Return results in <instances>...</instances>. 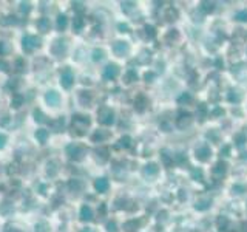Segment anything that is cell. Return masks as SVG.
Listing matches in <instances>:
<instances>
[{
    "label": "cell",
    "instance_id": "obj_1",
    "mask_svg": "<svg viewBox=\"0 0 247 232\" xmlns=\"http://www.w3.org/2000/svg\"><path fill=\"white\" fill-rule=\"evenodd\" d=\"M97 116H99V122L104 124V125H111L114 122V113L110 108H107V107L100 108L97 111Z\"/></svg>",
    "mask_w": 247,
    "mask_h": 232
},
{
    "label": "cell",
    "instance_id": "obj_2",
    "mask_svg": "<svg viewBox=\"0 0 247 232\" xmlns=\"http://www.w3.org/2000/svg\"><path fill=\"white\" fill-rule=\"evenodd\" d=\"M67 153L70 155V158L79 161V159H82L83 155H85V149L81 147V145H76V144H70L67 147Z\"/></svg>",
    "mask_w": 247,
    "mask_h": 232
},
{
    "label": "cell",
    "instance_id": "obj_3",
    "mask_svg": "<svg viewBox=\"0 0 247 232\" xmlns=\"http://www.w3.org/2000/svg\"><path fill=\"white\" fill-rule=\"evenodd\" d=\"M73 125L81 130L79 133H83V129H86L90 125V118L88 116H83V115H74L73 116Z\"/></svg>",
    "mask_w": 247,
    "mask_h": 232
},
{
    "label": "cell",
    "instance_id": "obj_4",
    "mask_svg": "<svg viewBox=\"0 0 247 232\" xmlns=\"http://www.w3.org/2000/svg\"><path fill=\"white\" fill-rule=\"evenodd\" d=\"M23 50L25 51H33V48H36V46H40V37H36V36H25L23 37Z\"/></svg>",
    "mask_w": 247,
    "mask_h": 232
},
{
    "label": "cell",
    "instance_id": "obj_5",
    "mask_svg": "<svg viewBox=\"0 0 247 232\" xmlns=\"http://www.w3.org/2000/svg\"><path fill=\"white\" fill-rule=\"evenodd\" d=\"M118 74H119V67H118L116 64H110V65H107L105 70H104V78L108 79V81L116 79Z\"/></svg>",
    "mask_w": 247,
    "mask_h": 232
},
{
    "label": "cell",
    "instance_id": "obj_6",
    "mask_svg": "<svg viewBox=\"0 0 247 232\" xmlns=\"http://www.w3.org/2000/svg\"><path fill=\"white\" fill-rule=\"evenodd\" d=\"M73 81H74V78H73V73L70 70H65L60 74V84H62L63 88H70L73 85Z\"/></svg>",
    "mask_w": 247,
    "mask_h": 232
},
{
    "label": "cell",
    "instance_id": "obj_7",
    "mask_svg": "<svg viewBox=\"0 0 247 232\" xmlns=\"http://www.w3.org/2000/svg\"><path fill=\"white\" fill-rule=\"evenodd\" d=\"M210 155H212V152H210V147L208 145H199L198 149H196V158L199 159V161H207L208 158H210Z\"/></svg>",
    "mask_w": 247,
    "mask_h": 232
},
{
    "label": "cell",
    "instance_id": "obj_8",
    "mask_svg": "<svg viewBox=\"0 0 247 232\" xmlns=\"http://www.w3.org/2000/svg\"><path fill=\"white\" fill-rule=\"evenodd\" d=\"M51 51H53V54H56V56H62L65 51H67V44L63 42V40H56L53 46H51Z\"/></svg>",
    "mask_w": 247,
    "mask_h": 232
},
{
    "label": "cell",
    "instance_id": "obj_9",
    "mask_svg": "<svg viewBox=\"0 0 247 232\" xmlns=\"http://www.w3.org/2000/svg\"><path fill=\"white\" fill-rule=\"evenodd\" d=\"M36 26H37V30H39V31L46 33V31H49V28H51V22H49V19H48V17H42V19L37 20Z\"/></svg>",
    "mask_w": 247,
    "mask_h": 232
},
{
    "label": "cell",
    "instance_id": "obj_10",
    "mask_svg": "<svg viewBox=\"0 0 247 232\" xmlns=\"http://www.w3.org/2000/svg\"><path fill=\"white\" fill-rule=\"evenodd\" d=\"M45 101H46L51 107H56V105L59 104V101H60V96H59V93H56V92H48L46 96H45Z\"/></svg>",
    "mask_w": 247,
    "mask_h": 232
},
{
    "label": "cell",
    "instance_id": "obj_11",
    "mask_svg": "<svg viewBox=\"0 0 247 232\" xmlns=\"http://www.w3.org/2000/svg\"><path fill=\"white\" fill-rule=\"evenodd\" d=\"M113 50H114V53L118 54V56H124V54H127L128 53V44L127 42H116L114 46H113Z\"/></svg>",
    "mask_w": 247,
    "mask_h": 232
},
{
    "label": "cell",
    "instance_id": "obj_12",
    "mask_svg": "<svg viewBox=\"0 0 247 232\" xmlns=\"http://www.w3.org/2000/svg\"><path fill=\"white\" fill-rule=\"evenodd\" d=\"M94 187L97 192H107L108 190V180L107 178H99L94 181Z\"/></svg>",
    "mask_w": 247,
    "mask_h": 232
},
{
    "label": "cell",
    "instance_id": "obj_13",
    "mask_svg": "<svg viewBox=\"0 0 247 232\" xmlns=\"http://www.w3.org/2000/svg\"><path fill=\"white\" fill-rule=\"evenodd\" d=\"M81 218H82L83 221H90L91 218H93V211H91V207L90 206H82V209H81Z\"/></svg>",
    "mask_w": 247,
    "mask_h": 232
},
{
    "label": "cell",
    "instance_id": "obj_14",
    "mask_svg": "<svg viewBox=\"0 0 247 232\" xmlns=\"http://www.w3.org/2000/svg\"><path fill=\"white\" fill-rule=\"evenodd\" d=\"M12 212H14V206H12L9 201H3V203L0 204V214L9 215V214H12Z\"/></svg>",
    "mask_w": 247,
    "mask_h": 232
},
{
    "label": "cell",
    "instance_id": "obj_15",
    "mask_svg": "<svg viewBox=\"0 0 247 232\" xmlns=\"http://www.w3.org/2000/svg\"><path fill=\"white\" fill-rule=\"evenodd\" d=\"M49 124H51V127H53L54 132H60L62 127H63V124H65V119H63V118H59V119H56V121H51Z\"/></svg>",
    "mask_w": 247,
    "mask_h": 232
},
{
    "label": "cell",
    "instance_id": "obj_16",
    "mask_svg": "<svg viewBox=\"0 0 247 232\" xmlns=\"http://www.w3.org/2000/svg\"><path fill=\"white\" fill-rule=\"evenodd\" d=\"M226 163H218L215 167H213V173L216 175V177H221V175H224L226 173Z\"/></svg>",
    "mask_w": 247,
    "mask_h": 232
},
{
    "label": "cell",
    "instance_id": "obj_17",
    "mask_svg": "<svg viewBox=\"0 0 247 232\" xmlns=\"http://www.w3.org/2000/svg\"><path fill=\"white\" fill-rule=\"evenodd\" d=\"M11 104H12V107H14V108H19V107L23 104V96H22V94H19V93H16V94L12 96Z\"/></svg>",
    "mask_w": 247,
    "mask_h": 232
},
{
    "label": "cell",
    "instance_id": "obj_18",
    "mask_svg": "<svg viewBox=\"0 0 247 232\" xmlns=\"http://www.w3.org/2000/svg\"><path fill=\"white\" fill-rule=\"evenodd\" d=\"M83 25H85V22H83L82 17H76V19H74V22H73V30L79 33V31H82Z\"/></svg>",
    "mask_w": 247,
    "mask_h": 232
},
{
    "label": "cell",
    "instance_id": "obj_19",
    "mask_svg": "<svg viewBox=\"0 0 247 232\" xmlns=\"http://www.w3.org/2000/svg\"><path fill=\"white\" fill-rule=\"evenodd\" d=\"M144 173L145 175H156L158 173V166L156 164H147L145 169H144Z\"/></svg>",
    "mask_w": 247,
    "mask_h": 232
},
{
    "label": "cell",
    "instance_id": "obj_20",
    "mask_svg": "<svg viewBox=\"0 0 247 232\" xmlns=\"http://www.w3.org/2000/svg\"><path fill=\"white\" fill-rule=\"evenodd\" d=\"M36 138H37L39 142H46V139H48V130H43V129L37 130L36 132Z\"/></svg>",
    "mask_w": 247,
    "mask_h": 232
},
{
    "label": "cell",
    "instance_id": "obj_21",
    "mask_svg": "<svg viewBox=\"0 0 247 232\" xmlns=\"http://www.w3.org/2000/svg\"><path fill=\"white\" fill-rule=\"evenodd\" d=\"M67 23H68V20H67L65 16H59V17H57V30L63 31V30L67 28Z\"/></svg>",
    "mask_w": 247,
    "mask_h": 232
},
{
    "label": "cell",
    "instance_id": "obj_22",
    "mask_svg": "<svg viewBox=\"0 0 247 232\" xmlns=\"http://www.w3.org/2000/svg\"><path fill=\"white\" fill-rule=\"evenodd\" d=\"M68 186H70V189H71V190H74V192H79V190L82 189V183H81L79 180H71Z\"/></svg>",
    "mask_w": 247,
    "mask_h": 232
},
{
    "label": "cell",
    "instance_id": "obj_23",
    "mask_svg": "<svg viewBox=\"0 0 247 232\" xmlns=\"http://www.w3.org/2000/svg\"><path fill=\"white\" fill-rule=\"evenodd\" d=\"M36 232H49V228L45 221H40V223L36 225Z\"/></svg>",
    "mask_w": 247,
    "mask_h": 232
},
{
    "label": "cell",
    "instance_id": "obj_24",
    "mask_svg": "<svg viewBox=\"0 0 247 232\" xmlns=\"http://www.w3.org/2000/svg\"><path fill=\"white\" fill-rule=\"evenodd\" d=\"M34 119H36V121H37V122H45V115H43V113H42V110H39V108H37V110H34Z\"/></svg>",
    "mask_w": 247,
    "mask_h": 232
},
{
    "label": "cell",
    "instance_id": "obj_25",
    "mask_svg": "<svg viewBox=\"0 0 247 232\" xmlns=\"http://www.w3.org/2000/svg\"><path fill=\"white\" fill-rule=\"evenodd\" d=\"M46 172H48V175H49V177H54V175L57 173L56 163H49V164H48V170H46Z\"/></svg>",
    "mask_w": 247,
    "mask_h": 232
},
{
    "label": "cell",
    "instance_id": "obj_26",
    "mask_svg": "<svg viewBox=\"0 0 247 232\" xmlns=\"http://www.w3.org/2000/svg\"><path fill=\"white\" fill-rule=\"evenodd\" d=\"M192 178L196 180V181H198V180H203V170H201V169H193V170H192Z\"/></svg>",
    "mask_w": 247,
    "mask_h": 232
},
{
    "label": "cell",
    "instance_id": "obj_27",
    "mask_svg": "<svg viewBox=\"0 0 247 232\" xmlns=\"http://www.w3.org/2000/svg\"><path fill=\"white\" fill-rule=\"evenodd\" d=\"M108 136V133H105V132H96L94 135H93V141H102V139H105Z\"/></svg>",
    "mask_w": 247,
    "mask_h": 232
},
{
    "label": "cell",
    "instance_id": "obj_28",
    "mask_svg": "<svg viewBox=\"0 0 247 232\" xmlns=\"http://www.w3.org/2000/svg\"><path fill=\"white\" fill-rule=\"evenodd\" d=\"M104 54H105V53H104L102 50H94V51H93V59H94V60H102V59H104Z\"/></svg>",
    "mask_w": 247,
    "mask_h": 232
},
{
    "label": "cell",
    "instance_id": "obj_29",
    "mask_svg": "<svg viewBox=\"0 0 247 232\" xmlns=\"http://www.w3.org/2000/svg\"><path fill=\"white\" fill-rule=\"evenodd\" d=\"M130 141H131L130 136H122L121 141H119V147H125V149H127V147H130Z\"/></svg>",
    "mask_w": 247,
    "mask_h": 232
},
{
    "label": "cell",
    "instance_id": "obj_30",
    "mask_svg": "<svg viewBox=\"0 0 247 232\" xmlns=\"http://www.w3.org/2000/svg\"><path fill=\"white\" fill-rule=\"evenodd\" d=\"M20 11H22V12H25V14H28V12L31 11V5H30L28 2L20 3Z\"/></svg>",
    "mask_w": 247,
    "mask_h": 232
},
{
    "label": "cell",
    "instance_id": "obj_31",
    "mask_svg": "<svg viewBox=\"0 0 247 232\" xmlns=\"http://www.w3.org/2000/svg\"><path fill=\"white\" fill-rule=\"evenodd\" d=\"M2 23H3V25H11V23H17V20H16L14 16H8V17H5V19L2 20Z\"/></svg>",
    "mask_w": 247,
    "mask_h": 232
},
{
    "label": "cell",
    "instance_id": "obj_32",
    "mask_svg": "<svg viewBox=\"0 0 247 232\" xmlns=\"http://www.w3.org/2000/svg\"><path fill=\"white\" fill-rule=\"evenodd\" d=\"M73 8H74V11H77V12H83V11H85L82 2H74V3H73Z\"/></svg>",
    "mask_w": 247,
    "mask_h": 232
},
{
    "label": "cell",
    "instance_id": "obj_33",
    "mask_svg": "<svg viewBox=\"0 0 247 232\" xmlns=\"http://www.w3.org/2000/svg\"><path fill=\"white\" fill-rule=\"evenodd\" d=\"M236 20H240V22H246L247 20V11H240L238 14H236V17H235Z\"/></svg>",
    "mask_w": 247,
    "mask_h": 232
},
{
    "label": "cell",
    "instance_id": "obj_34",
    "mask_svg": "<svg viewBox=\"0 0 247 232\" xmlns=\"http://www.w3.org/2000/svg\"><path fill=\"white\" fill-rule=\"evenodd\" d=\"M136 79H137V74L130 70V71L127 73V82H133V81H136Z\"/></svg>",
    "mask_w": 247,
    "mask_h": 232
},
{
    "label": "cell",
    "instance_id": "obj_35",
    "mask_svg": "<svg viewBox=\"0 0 247 232\" xmlns=\"http://www.w3.org/2000/svg\"><path fill=\"white\" fill-rule=\"evenodd\" d=\"M208 204H210V201H199V203H196V209H199V211L207 209V207H208Z\"/></svg>",
    "mask_w": 247,
    "mask_h": 232
},
{
    "label": "cell",
    "instance_id": "obj_36",
    "mask_svg": "<svg viewBox=\"0 0 247 232\" xmlns=\"http://www.w3.org/2000/svg\"><path fill=\"white\" fill-rule=\"evenodd\" d=\"M201 6H203L204 11H213V6H215V5H213V3H208V2H203Z\"/></svg>",
    "mask_w": 247,
    "mask_h": 232
},
{
    "label": "cell",
    "instance_id": "obj_37",
    "mask_svg": "<svg viewBox=\"0 0 247 232\" xmlns=\"http://www.w3.org/2000/svg\"><path fill=\"white\" fill-rule=\"evenodd\" d=\"M190 99H192V97H190V94H189V93H185V94H182V96L178 99V102H179V104H182V102H189Z\"/></svg>",
    "mask_w": 247,
    "mask_h": 232
},
{
    "label": "cell",
    "instance_id": "obj_38",
    "mask_svg": "<svg viewBox=\"0 0 247 232\" xmlns=\"http://www.w3.org/2000/svg\"><path fill=\"white\" fill-rule=\"evenodd\" d=\"M235 141L238 142V145H243V144L246 142V136H244V135H236V136H235Z\"/></svg>",
    "mask_w": 247,
    "mask_h": 232
},
{
    "label": "cell",
    "instance_id": "obj_39",
    "mask_svg": "<svg viewBox=\"0 0 247 232\" xmlns=\"http://www.w3.org/2000/svg\"><path fill=\"white\" fill-rule=\"evenodd\" d=\"M107 229H108V232H118V229H116V223H114V221L108 223V225H107Z\"/></svg>",
    "mask_w": 247,
    "mask_h": 232
},
{
    "label": "cell",
    "instance_id": "obj_40",
    "mask_svg": "<svg viewBox=\"0 0 247 232\" xmlns=\"http://www.w3.org/2000/svg\"><path fill=\"white\" fill-rule=\"evenodd\" d=\"M81 101H82V102H85V101H86V104H90V101H91V96H90V94H86V96H85V92H83V93H81Z\"/></svg>",
    "mask_w": 247,
    "mask_h": 232
},
{
    "label": "cell",
    "instance_id": "obj_41",
    "mask_svg": "<svg viewBox=\"0 0 247 232\" xmlns=\"http://www.w3.org/2000/svg\"><path fill=\"white\" fill-rule=\"evenodd\" d=\"M145 31H147V34H148L150 37H155V28H153V26H147Z\"/></svg>",
    "mask_w": 247,
    "mask_h": 232
},
{
    "label": "cell",
    "instance_id": "obj_42",
    "mask_svg": "<svg viewBox=\"0 0 247 232\" xmlns=\"http://www.w3.org/2000/svg\"><path fill=\"white\" fill-rule=\"evenodd\" d=\"M246 190L244 186H233V192H238V193H243Z\"/></svg>",
    "mask_w": 247,
    "mask_h": 232
},
{
    "label": "cell",
    "instance_id": "obj_43",
    "mask_svg": "<svg viewBox=\"0 0 247 232\" xmlns=\"http://www.w3.org/2000/svg\"><path fill=\"white\" fill-rule=\"evenodd\" d=\"M5 144H6V136L3 133H0V149H3Z\"/></svg>",
    "mask_w": 247,
    "mask_h": 232
},
{
    "label": "cell",
    "instance_id": "obj_44",
    "mask_svg": "<svg viewBox=\"0 0 247 232\" xmlns=\"http://www.w3.org/2000/svg\"><path fill=\"white\" fill-rule=\"evenodd\" d=\"M0 68H2L3 71H8V64H6L5 60H0Z\"/></svg>",
    "mask_w": 247,
    "mask_h": 232
},
{
    "label": "cell",
    "instance_id": "obj_45",
    "mask_svg": "<svg viewBox=\"0 0 247 232\" xmlns=\"http://www.w3.org/2000/svg\"><path fill=\"white\" fill-rule=\"evenodd\" d=\"M6 53V44L0 42V54H5Z\"/></svg>",
    "mask_w": 247,
    "mask_h": 232
},
{
    "label": "cell",
    "instance_id": "obj_46",
    "mask_svg": "<svg viewBox=\"0 0 247 232\" xmlns=\"http://www.w3.org/2000/svg\"><path fill=\"white\" fill-rule=\"evenodd\" d=\"M229 152H230V147H229V145H226L224 149H221V155L224 153V156H227V153H229Z\"/></svg>",
    "mask_w": 247,
    "mask_h": 232
},
{
    "label": "cell",
    "instance_id": "obj_47",
    "mask_svg": "<svg viewBox=\"0 0 247 232\" xmlns=\"http://www.w3.org/2000/svg\"><path fill=\"white\" fill-rule=\"evenodd\" d=\"M16 64H17V67H19L17 70H23V60H22V59H17Z\"/></svg>",
    "mask_w": 247,
    "mask_h": 232
},
{
    "label": "cell",
    "instance_id": "obj_48",
    "mask_svg": "<svg viewBox=\"0 0 247 232\" xmlns=\"http://www.w3.org/2000/svg\"><path fill=\"white\" fill-rule=\"evenodd\" d=\"M119 30H121L122 33H127V31H128V26H127V25H122V23H121V25H119Z\"/></svg>",
    "mask_w": 247,
    "mask_h": 232
},
{
    "label": "cell",
    "instance_id": "obj_49",
    "mask_svg": "<svg viewBox=\"0 0 247 232\" xmlns=\"http://www.w3.org/2000/svg\"><path fill=\"white\" fill-rule=\"evenodd\" d=\"M153 76H155L153 73H147V74H145V79H147V81H148V79H153Z\"/></svg>",
    "mask_w": 247,
    "mask_h": 232
},
{
    "label": "cell",
    "instance_id": "obj_50",
    "mask_svg": "<svg viewBox=\"0 0 247 232\" xmlns=\"http://www.w3.org/2000/svg\"><path fill=\"white\" fill-rule=\"evenodd\" d=\"M5 232H20V231H19V229H14V228H8Z\"/></svg>",
    "mask_w": 247,
    "mask_h": 232
},
{
    "label": "cell",
    "instance_id": "obj_51",
    "mask_svg": "<svg viewBox=\"0 0 247 232\" xmlns=\"http://www.w3.org/2000/svg\"><path fill=\"white\" fill-rule=\"evenodd\" d=\"M82 232H91V231H90V229H86V231H82Z\"/></svg>",
    "mask_w": 247,
    "mask_h": 232
}]
</instances>
